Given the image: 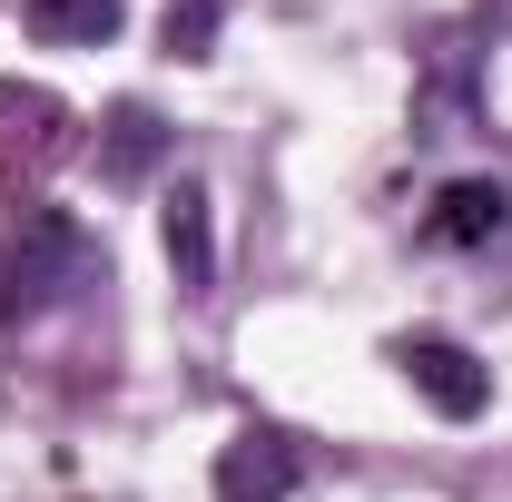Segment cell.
<instances>
[{
    "label": "cell",
    "mask_w": 512,
    "mask_h": 502,
    "mask_svg": "<svg viewBox=\"0 0 512 502\" xmlns=\"http://www.w3.org/2000/svg\"><path fill=\"white\" fill-rule=\"evenodd\" d=\"M79 286H99L89 227L60 217V207H30V217L10 227V247H0V325H30V315L69 306Z\"/></svg>",
    "instance_id": "obj_1"
},
{
    "label": "cell",
    "mask_w": 512,
    "mask_h": 502,
    "mask_svg": "<svg viewBox=\"0 0 512 502\" xmlns=\"http://www.w3.org/2000/svg\"><path fill=\"white\" fill-rule=\"evenodd\" d=\"M296 483H306V463L286 434H237L217 453V502H286Z\"/></svg>",
    "instance_id": "obj_4"
},
{
    "label": "cell",
    "mask_w": 512,
    "mask_h": 502,
    "mask_svg": "<svg viewBox=\"0 0 512 502\" xmlns=\"http://www.w3.org/2000/svg\"><path fill=\"white\" fill-rule=\"evenodd\" d=\"M503 227H512V197L483 188V178L444 188V197H434V217H424V237H434V247H493Z\"/></svg>",
    "instance_id": "obj_5"
},
{
    "label": "cell",
    "mask_w": 512,
    "mask_h": 502,
    "mask_svg": "<svg viewBox=\"0 0 512 502\" xmlns=\"http://www.w3.org/2000/svg\"><path fill=\"white\" fill-rule=\"evenodd\" d=\"M207 20H217V0H188V10H168V50H207Z\"/></svg>",
    "instance_id": "obj_9"
},
{
    "label": "cell",
    "mask_w": 512,
    "mask_h": 502,
    "mask_svg": "<svg viewBox=\"0 0 512 502\" xmlns=\"http://www.w3.org/2000/svg\"><path fill=\"white\" fill-rule=\"evenodd\" d=\"M168 266H178V286H188V296L217 286V237H207V197H197V188L168 197Z\"/></svg>",
    "instance_id": "obj_6"
},
{
    "label": "cell",
    "mask_w": 512,
    "mask_h": 502,
    "mask_svg": "<svg viewBox=\"0 0 512 502\" xmlns=\"http://www.w3.org/2000/svg\"><path fill=\"white\" fill-rule=\"evenodd\" d=\"M148 158H158V119L148 109H119L109 119V178H138Z\"/></svg>",
    "instance_id": "obj_8"
},
{
    "label": "cell",
    "mask_w": 512,
    "mask_h": 502,
    "mask_svg": "<svg viewBox=\"0 0 512 502\" xmlns=\"http://www.w3.org/2000/svg\"><path fill=\"white\" fill-rule=\"evenodd\" d=\"M30 40H50V50H99V40H119V0H30Z\"/></svg>",
    "instance_id": "obj_7"
},
{
    "label": "cell",
    "mask_w": 512,
    "mask_h": 502,
    "mask_svg": "<svg viewBox=\"0 0 512 502\" xmlns=\"http://www.w3.org/2000/svg\"><path fill=\"white\" fill-rule=\"evenodd\" d=\"M50 158H60V99L0 79V188L30 178V168H50Z\"/></svg>",
    "instance_id": "obj_3"
},
{
    "label": "cell",
    "mask_w": 512,
    "mask_h": 502,
    "mask_svg": "<svg viewBox=\"0 0 512 502\" xmlns=\"http://www.w3.org/2000/svg\"><path fill=\"white\" fill-rule=\"evenodd\" d=\"M394 365H404V384H414L434 414H453V424H473V414L493 404V375H483L453 335H404V355H394Z\"/></svg>",
    "instance_id": "obj_2"
}]
</instances>
